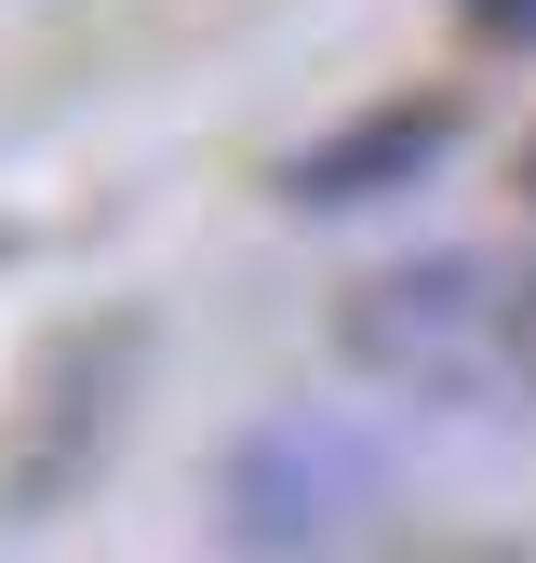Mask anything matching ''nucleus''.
<instances>
[{"mask_svg": "<svg viewBox=\"0 0 536 563\" xmlns=\"http://www.w3.org/2000/svg\"><path fill=\"white\" fill-rule=\"evenodd\" d=\"M335 363L429 416H536V242H429L349 282Z\"/></svg>", "mask_w": 536, "mask_h": 563, "instance_id": "1", "label": "nucleus"}, {"mask_svg": "<svg viewBox=\"0 0 536 563\" xmlns=\"http://www.w3.org/2000/svg\"><path fill=\"white\" fill-rule=\"evenodd\" d=\"M469 27L510 41V54H536V0H469Z\"/></svg>", "mask_w": 536, "mask_h": 563, "instance_id": "5", "label": "nucleus"}, {"mask_svg": "<svg viewBox=\"0 0 536 563\" xmlns=\"http://www.w3.org/2000/svg\"><path fill=\"white\" fill-rule=\"evenodd\" d=\"M389 497V470L376 443L349 430V416H268V430L228 443L215 470V523L242 563H322V550H349Z\"/></svg>", "mask_w": 536, "mask_h": 563, "instance_id": "3", "label": "nucleus"}, {"mask_svg": "<svg viewBox=\"0 0 536 563\" xmlns=\"http://www.w3.org/2000/svg\"><path fill=\"white\" fill-rule=\"evenodd\" d=\"M443 148H456V108H443V95H389V108H362V121L309 134V148L282 162V201H295V216H362V201H402Z\"/></svg>", "mask_w": 536, "mask_h": 563, "instance_id": "4", "label": "nucleus"}, {"mask_svg": "<svg viewBox=\"0 0 536 563\" xmlns=\"http://www.w3.org/2000/svg\"><path fill=\"white\" fill-rule=\"evenodd\" d=\"M134 376H148V322H134V309H94V322H67L54 349H27L14 402H0V523H41L54 497L94 483V456L121 443V416H134Z\"/></svg>", "mask_w": 536, "mask_h": 563, "instance_id": "2", "label": "nucleus"}, {"mask_svg": "<svg viewBox=\"0 0 536 563\" xmlns=\"http://www.w3.org/2000/svg\"><path fill=\"white\" fill-rule=\"evenodd\" d=\"M523 201H536V148H523Z\"/></svg>", "mask_w": 536, "mask_h": 563, "instance_id": "6", "label": "nucleus"}]
</instances>
